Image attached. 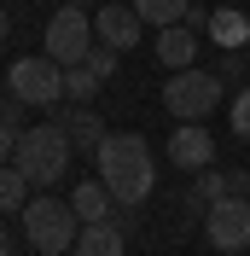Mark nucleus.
Returning <instances> with one entry per match:
<instances>
[{"label":"nucleus","mask_w":250,"mask_h":256,"mask_svg":"<svg viewBox=\"0 0 250 256\" xmlns=\"http://www.w3.org/2000/svg\"><path fill=\"white\" fill-rule=\"evenodd\" d=\"M99 180L110 186V198L116 204H146L152 198V186H157V163H152V146L140 140V134H105L99 140Z\"/></svg>","instance_id":"obj_1"},{"label":"nucleus","mask_w":250,"mask_h":256,"mask_svg":"<svg viewBox=\"0 0 250 256\" xmlns=\"http://www.w3.org/2000/svg\"><path fill=\"white\" fill-rule=\"evenodd\" d=\"M70 158H76V146H70V134H64L58 122L24 128V134H18V152H12V163L30 175V186H58L64 169H70Z\"/></svg>","instance_id":"obj_2"},{"label":"nucleus","mask_w":250,"mask_h":256,"mask_svg":"<svg viewBox=\"0 0 250 256\" xmlns=\"http://www.w3.org/2000/svg\"><path fill=\"white\" fill-rule=\"evenodd\" d=\"M24 233H30V244L41 256H64L82 239V216L70 198H30L24 204Z\"/></svg>","instance_id":"obj_3"},{"label":"nucleus","mask_w":250,"mask_h":256,"mask_svg":"<svg viewBox=\"0 0 250 256\" xmlns=\"http://www.w3.org/2000/svg\"><path fill=\"white\" fill-rule=\"evenodd\" d=\"M221 88L227 82L216 76V70H174L169 88H163V111L174 116V122H210V111H221Z\"/></svg>","instance_id":"obj_4"},{"label":"nucleus","mask_w":250,"mask_h":256,"mask_svg":"<svg viewBox=\"0 0 250 256\" xmlns=\"http://www.w3.org/2000/svg\"><path fill=\"white\" fill-rule=\"evenodd\" d=\"M6 88H12L24 105H58L64 99V64L52 58V52H41V58H12Z\"/></svg>","instance_id":"obj_5"},{"label":"nucleus","mask_w":250,"mask_h":256,"mask_svg":"<svg viewBox=\"0 0 250 256\" xmlns=\"http://www.w3.org/2000/svg\"><path fill=\"white\" fill-rule=\"evenodd\" d=\"M204 233H210V244H216L221 256L233 250H250V198H216V204L204 210Z\"/></svg>","instance_id":"obj_6"},{"label":"nucleus","mask_w":250,"mask_h":256,"mask_svg":"<svg viewBox=\"0 0 250 256\" xmlns=\"http://www.w3.org/2000/svg\"><path fill=\"white\" fill-rule=\"evenodd\" d=\"M47 52H52L58 64H82L88 52H94V12H82V6L52 12V24H47Z\"/></svg>","instance_id":"obj_7"},{"label":"nucleus","mask_w":250,"mask_h":256,"mask_svg":"<svg viewBox=\"0 0 250 256\" xmlns=\"http://www.w3.org/2000/svg\"><path fill=\"white\" fill-rule=\"evenodd\" d=\"M94 35L105 41V47L128 52V47H140V35H146V18L134 12V0H128V6H116V0H105V6L94 12Z\"/></svg>","instance_id":"obj_8"},{"label":"nucleus","mask_w":250,"mask_h":256,"mask_svg":"<svg viewBox=\"0 0 250 256\" xmlns=\"http://www.w3.org/2000/svg\"><path fill=\"white\" fill-rule=\"evenodd\" d=\"M169 163H174V169H192V175L210 169V163H216V140H210V128H204V122H180V128L169 134Z\"/></svg>","instance_id":"obj_9"},{"label":"nucleus","mask_w":250,"mask_h":256,"mask_svg":"<svg viewBox=\"0 0 250 256\" xmlns=\"http://www.w3.org/2000/svg\"><path fill=\"white\" fill-rule=\"evenodd\" d=\"M157 58L169 64V70H186L198 58V30L192 24H169V30H157Z\"/></svg>","instance_id":"obj_10"},{"label":"nucleus","mask_w":250,"mask_h":256,"mask_svg":"<svg viewBox=\"0 0 250 256\" xmlns=\"http://www.w3.org/2000/svg\"><path fill=\"white\" fill-rule=\"evenodd\" d=\"M204 30H210L216 47H244V41H250V12H238V6H216Z\"/></svg>","instance_id":"obj_11"},{"label":"nucleus","mask_w":250,"mask_h":256,"mask_svg":"<svg viewBox=\"0 0 250 256\" xmlns=\"http://www.w3.org/2000/svg\"><path fill=\"white\" fill-rule=\"evenodd\" d=\"M122 250H128V244H122V227H116V222H88L70 256H122Z\"/></svg>","instance_id":"obj_12"},{"label":"nucleus","mask_w":250,"mask_h":256,"mask_svg":"<svg viewBox=\"0 0 250 256\" xmlns=\"http://www.w3.org/2000/svg\"><path fill=\"white\" fill-rule=\"evenodd\" d=\"M70 204H76L82 227H88V222H110V186H105V180H82V186L70 192Z\"/></svg>","instance_id":"obj_13"},{"label":"nucleus","mask_w":250,"mask_h":256,"mask_svg":"<svg viewBox=\"0 0 250 256\" xmlns=\"http://www.w3.org/2000/svg\"><path fill=\"white\" fill-rule=\"evenodd\" d=\"M58 128L70 134V146H76V152H99V140H105V122H99L94 111H64Z\"/></svg>","instance_id":"obj_14"},{"label":"nucleus","mask_w":250,"mask_h":256,"mask_svg":"<svg viewBox=\"0 0 250 256\" xmlns=\"http://www.w3.org/2000/svg\"><path fill=\"white\" fill-rule=\"evenodd\" d=\"M134 12H140L146 24H157V30H169V24H186L192 0H134Z\"/></svg>","instance_id":"obj_15"},{"label":"nucleus","mask_w":250,"mask_h":256,"mask_svg":"<svg viewBox=\"0 0 250 256\" xmlns=\"http://www.w3.org/2000/svg\"><path fill=\"white\" fill-rule=\"evenodd\" d=\"M216 198H227V175L210 163V169H198V186L186 192V210H210Z\"/></svg>","instance_id":"obj_16"},{"label":"nucleus","mask_w":250,"mask_h":256,"mask_svg":"<svg viewBox=\"0 0 250 256\" xmlns=\"http://www.w3.org/2000/svg\"><path fill=\"white\" fill-rule=\"evenodd\" d=\"M99 88H105V82L94 76V64H64V94L76 99V105H88V99H94Z\"/></svg>","instance_id":"obj_17"},{"label":"nucleus","mask_w":250,"mask_h":256,"mask_svg":"<svg viewBox=\"0 0 250 256\" xmlns=\"http://www.w3.org/2000/svg\"><path fill=\"white\" fill-rule=\"evenodd\" d=\"M18 204H30V175L18 163H0V210H18Z\"/></svg>","instance_id":"obj_18"},{"label":"nucleus","mask_w":250,"mask_h":256,"mask_svg":"<svg viewBox=\"0 0 250 256\" xmlns=\"http://www.w3.org/2000/svg\"><path fill=\"white\" fill-rule=\"evenodd\" d=\"M227 116H233V134H238V140L250 146V82H244V88H238V99H233V105H227Z\"/></svg>","instance_id":"obj_19"},{"label":"nucleus","mask_w":250,"mask_h":256,"mask_svg":"<svg viewBox=\"0 0 250 256\" xmlns=\"http://www.w3.org/2000/svg\"><path fill=\"white\" fill-rule=\"evenodd\" d=\"M82 64H94V76H99V82H110V76H116V47H105V41H99V47L88 52Z\"/></svg>","instance_id":"obj_20"},{"label":"nucleus","mask_w":250,"mask_h":256,"mask_svg":"<svg viewBox=\"0 0 250 256\" xmlns=\"http://www.w3.org/2000/svg\"><path fill=\"white\" fill-rule=\"evenodd\" d=\"M216 76H221V82H238V76H244V52H238V47H221Z\"/></svg>","instance_id":"obj_21"},{"label":"nucleus","mask_w":250,"mask_h":256,"mask_svg":"<svg viewBox=\"0 0 250 256\" xmlns=\"http://www.w3.org/2000/svg\"><path fill=\"white\" fill-rule=\"evenodd\" d=\"M18 134H24V128H6V122H0V163H12V152H18Z\"/></svg>","instance_id":"obj_22"},{"label":"nucleus","mask_w":250,"mask_h":256,"mask_svg":"<svg viewBox=\"0 0 250 256\" xmlns=\"http://www.w3.org/2000/svg\"><path fill=\"white\" fill-rule=\"evenodd\" d=\"M227 192H233V198H244V192H250V175H244V169H227Z\"/></svg>","instance_id":"obj_23"},{"label":"nucleus","mask_w":250,"mask_h":256,"mask_svg":"<svg viewBox=\"0 0 250 256\" xmlns=\"http://www.w3.org/2000/svg\"><path fill=\"white\" fill-rule=\"evenodd\" d=\"M12 105H24V99H18V94H12V99H0V122H6V128H18V111H12Z\"/></svg>","instance_id":"obj_24"},{"label":"nucleus","mask_w":250,"mask_h":256,"mask_svg":"<svg viewBox=\"0 0 250 256\" xmlns=\"http://www.w3.org/2000/svg\"><path fill=\"white\" fill-rule=\"evenodd\" d=\"M6 35H12V18H6V6H0V47H6Z\"/></svg>","instance_id":"obj_25"},{"label":"nucleus","mask_w":250,"mask_h":256,"mask_svg":"<svg viewBox=\"0 0 250 256\" xmlns=\"http://www.w3.org/2000/svg\"><path fill=\"white\" fill-rule=\"evenodd\" d=\"M0 256H12V239H6V233H0Z\"/></svg>","instance_id":"obj_26"}]
</instances>
